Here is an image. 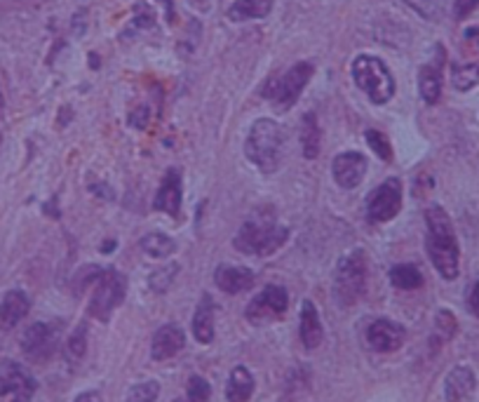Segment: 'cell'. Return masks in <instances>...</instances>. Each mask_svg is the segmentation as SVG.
I'll list each match as a JSON object with an SVG mask.
<instances>
[{"mask_svg":"<svg viewBox=\"0 0 479 402\" xmlns=\"http://www.w3.org/2000/svg\"><path fill=\"white\" fill-rule=\"evenodd\" d=\"M477 5H479V0H456L454 17H456V20H466L467 14L473 13V10Z\"/></svg>","mask_w":479,"mask_h":402,"instance_id":"e575fe53","label":"cell"},{"mask_svg":"<svg viewBox=\"0 0 479 402\" xmlns=\"http://www.w3.org/2000/svg\"><path fill=\"white\" fill-rule=\"evenodd\" d=\"M193 334L200 344H212L214 339V302L210 295H202L193 315Z\"/></svg>","mask_w":479,"mask_h":402,"instance_id":"ffe728a7","label":"cell"},{"mask_svg":"<svg viewBox=\"0 0 479 402\" xmlns=\"http://www.w3.org/2000/svg\"><path fill=\"white\" fill-rule=\"evenodd\" d=\"M186 396L188 402H210V398H212V386L207 383V379L193 374V377L188 379Z\"/></svg>","mask_w":479,"mask_h":402,"instance_id":"f546056e","label":"cell"},{"mask_svg":"<svg viewBox=\"0 0 479 402\" xmlns=\"http://www.w3.org/2000/svg\"><path fill=\"white\" fill-rule=\"evenodd\" d=\"M289 238V228L278 227L275 221H244L237 231L233 245L249 257H268L280 250Z\"/></svg>","mask_w":479,"mask_h":402,"instance_id":"277c9868","label":"cell"},{"mask_svg":"<svg viewBox=\"0 0 479 402\" xmlns=\"http://www.w3.org/2000/svg\"><path fill=\"white\" fill-rule=\"evenodd\" d=\"M186 344V334L179 325L169 322V325H162L160 329L153 337V344H150V355L153 360H169L175 358L176 353L184 348Z\"/></svg>","mask_w":479,"mask_h":402,"instance_id":"9a60e30c","label":"cell"},{"mask_svg":"<svg viewBox=\"0 0 479 402\" xmlns=\"http://www.w3.org/2000/svg\"><path fill=\"white\" fill-rule=\"evenodd\" d=\"M425 227H428L425 250L430 254V261L444 280H456L461 252H458V240H456L454 224L449 219L447 210L440 205H430L425 210Z\"/></svg>","mask_w":479,"mask_h":402,"instance_id":"6da1fadb","label":"cell"},{"mask_svg":"<svg viewBox=\"0 0 479 402\" xmlns=\"http://www.w3.org/2000/svg\"><path fill=\"white\" fill-rule=\"evenodd\" d=\"M85 351H88V325L81 322L75 327V332L69 337V344H66V358L78 363V360L85 358Z\"/></svg>","mask_w":479,"mask_h":402,"instance_id":"83f0119b","label":"cell"},{"mask_svg":"<svg viewBox=\"0 0 479 402\" xmlns=\"http://www.w3.org/2000/svg\"><path fill=\"white\" fill-rule=\"evenodd\" d=\"M36 389V379L29 374L24 364L0 360V400L10 398V402H31Z\"/></svg>","mask_w":479,"mask_h":402,"instance_id":"9c48e42d","label":"cell"},{"mask_svg":"<svg viewBox=\"0 0 479 402\" xmlns=\"http://www.w3.org/2000/svg\"><path fill=\"white\" fill-rule=\"evenodd\" d=\"M353 81L357 88L373 101V104H386L395 95V78L388 66L379 57L360 55L353 62Z\"/></svg>","mask_w":479,"mask_h":402,"instance_id":"5b68a950","label":"cell"},{"mask_svg":"<svg viewBox=\"0 0 479 402\" xmlns=\"http://www.w3.org/2000/svg\"><path fill=\"white\" fill-rule=\"evenodd\" d=\"M139 245H141V250L153 259H165L176 250L175 240L169 238V235H165V233H158V231L143 235Z\"/></svg>","mask_w":479,"mask_h":402,"instance_id":"d4e9b609","label":"cell"},{"mask_svg":"<svg viewBox=\"0 0 479 402\" xmlns=\"http://www.w3.org/2000/svg\"><path fill=\"white\" fill-rule=\"evenodd\" d=\"M364 137H367L369 149H372V151L376 153L381 160H383V163H390L392 160L390 139H388L383 133H379V130H367V133H364Z\"/></svg>","mask_w":479,"mask_h":402,"instance_id":"f1b7e54d","label":"cell"},{"mask_svg":"<svg viewBox=\"0 0 479 402\" xmlns=\"http://www.w3.org/2000/svg\"><path fill=\"white\" fill-rule=\"evenodd\" d=\"M146 123H149V108L146 107H139L134 114L130 115V125L134 127H146Z\"/></svg>","mask_w":479,"mask_h":402,"instance_id":"d590c367","label":"cell"},{"mask_svg":"<svg viewBox=\"0 0 479 402\" xmlns=\"http://www.w3.org/2000/svg\"><path fill=\"white\" fill-rule=\"evenodd\" d=\"M299 337H301V344H304L308 351L318 348L324 339V329H322V322H320L318 308H315V304L312 302H308V299H305L304 306H301Z\"/></svg>","mask_w":479,"mask_h":402,"instance_id":"d6986e66","label":"cell"},{"mask_svg":"<svg viewBox=\"0 0 479 402\" xmlns=\"http://www.w3.org/2000/svg\"><path fill=\"white\" fill-rule=\"evenodd\" d=\"M113 247H115V240H111V243H104V245H101V252H107L108 254V250H113Z\"/></svg>","mask_w":479,"mask_h":402,"instance_id":"ab89813d","label":"cell"},{"mask_svg":"<svg viewBox=\"0 0 479 402\" xmlns=\"http://www.w3.org/2000/svg\"><path fill=\"white\" fill-rule=\"evenodd\" d=\"M405 5H409L416 14H421L423 20H437L440 17V0H402Z\"/></svg>","mask_w":479,"mask_h":402,"instance_id":"d6a6232c","label":"cell"},{"mask_svg":"<svg viewBox=\"0 0 479 402\" xmlns=\"http://www.w3.org/2000/svg\"><path fill=\"white\" fill-rule=\"evenodd\" d=\"M282 149H285V134L275 120L259 118L249 127L244 156L254 167H259L266 175H273L282 163Z\"/></svg>","mask_w":479,"mask_h":402,"instance_id":"7a4b0ae2","label":"cell"},{"mask_svg":"<svg viewBox=\"0 0 479 402\" xmlns=\"http://www.w3.org/2000/svg\"><path fill=\"white\" fill-rule=\"evenodd\" d=\"M466 40H467V43H473V45H477V47H479V26H473V29H467Z\"/></svg>","mask_w":479,"mask_h":402,"instance_id":"f35d334b","label":"cell"},{"mask_svg":"<svg viewBox=\"0 0 479 402\" xmlns=\"http://www.w3.org/2000/svg\"><path fill=\"white\" fill-rule=\"evenodd\" d=\"M153 208L158 212L172 214V217L181 214V172L176 167H169L162 176L160 191H158L156 201H153Z\"/></svg>","mask_w":479,"mask_h":402,"instance_id":"5bb4252c","label":"cell"},{"mask_svg":"<svg viewBox=\"0 0 479 402\" xmlns=\"http://www.w3.org/2000/svg\"><path fill=\"white\" fill-rule=\"evenodd\" d=\"M467 304H470V311H473V313L479 318V280L475 283V287H473V292H470V299H467Z\"/></svg>","mask_w":479,"mask_h":402,"instance_id":"8d00e7d4","label":"cell"},{"mask_svg":"<svg viewBox=\"0 0 479 402\" xmlns=\"http://www.w3.org/2000/svg\"><path fill=\"white\" fill-rule=\"evenodd\" d=\"M176 402H184V400H176Z\"/></svg>","mask_w":479,"mask_h":402,"instance_id":"b9f144b4","label":"cell"},{"mask_svg":"<svg viewBox=\"0 0 479 402\" xmlns=\"http://www.w3.org/2000/svg\"><path fill=\"white\" fill-rule=\"evenodd\" d=\"M127 295V278L115 269L101 270L94 280V295L90 302V315L101 322L111 321L113 311L123 304Z\"/></svg>","mask_w":479,"mask_h":402,"instance_id":"8992f818","label":"cell"},{"mask_svg":"<svg viewBox=\"0 0 479 402\" xmlns=\"http://www.w3.org/2000/svg\"><path fill=\"white\" fill-rule=\"evenodd\" d=\"M158 393H160L158 381L137 383V386H132V390L127 393V402H156Z\"/></svg>","mask_w":479,"mask_h":402,"instance_id":"4dcf8cb0","label":"cell"},{"mask_svg":"<svg viewBox=\"0 0 479 402\" xmlns=\"http://www.w3.org/2000/svg\"><path fill=\"white\" fill-rule=\"evenodd\" d=\"M390 283L398 289H418L423 285V276L414 264H398L390 269Z\"/></svg>","mask_w":479,"mask_h":402,"instance_id":"484cf974","label":"cell"},{"mask_svg":"<svg viewBox=\"0 0 479 402\" xmlns=\"http://www.w3.org/2000/svg\"><path fill=\"white\" fill-rule=\"evenodd\" d=\"M59 341V329L47 322H33L26 327L24 337H21V351L31 363H45L52 358V353Z\"/></svg>","mask_w":479,"mask_h":402,"instance_id":"8fae6325","label":"cell"},{"mask_svg":"<svg viewBox=\"0 0 479 402\" xmlns=\"http://www.w3.org/2000/svg\"><path fill=\"white\" fill-rule=\"evenodd\" d=\"M367 175V158L362 156L357 151H346L338 153L334 158V163H331V176H334V182L346 191L357 189Z\"/></svg>","mask_w":479,"mask_h":402,"instance_id":"7c38bea8","label":"cell"},{"mask_svg":"<svg viewBox=\"0 0 479 402\" xmlns=\"http://www.w3.org/2000/svg\"><path fill=\"white\" fill-rule=\"evenodd\" d=\"M176 273H179V264H169L165 266V269H158L156 273L150 276V287L156 289V292H167L172 280L176 278Z\"/></svg>","mask_w":479,"mask_h":402,"instance_id":"1f68e13d","label":"cell"},{"mask_svg":"<svg viewBox=\"0 0 479 402\" xmlns=\"http://www.w3.org/2000/svg\"><path fill=\"white\" fill-rule=\"evenodd\" d=\"M312 73H315V66H312L311 62L294 64L285 76L273 81L266 90H263V97L273 101L275 111H280V114L282 111H289V108L296 104V99L301 97V92L305 90V85H308V81L312 78Z\"/></svg>","mask_w":479,"mask_h":402,"instance_id":"52a82bcc","label":"cell"},{"mask_svg":"<svg viewBox=\"0 0 479 402\" xmlns=\"http://www.w3.org/2000/svg\"><path fill=\"white\" fill-rule=\"evenodd\" d=\"M451 82L456 90H473L479 85V64H456L451 69Z\"/></svg>","mask_w":479,"mask_h":402,"instance_id":"4316f807","label":"cell"},{"mask_svg":"<svg viewBox=\"0 0 479 402\" xmlns=\"http://www.w3.org/2000/svg\"><path fill=\"white\" fill-rule=\"evenodd\" d=\"M0 107H3V92H0Z\"/></svg>","mask_w":479,"mask_h":402,"instance_id":"60d3db41","label":"cell"},{"mask_svg":"<svg viewBox=\"0 0 479 402\" xmlns=\"http://www.w3.org/2000/svg\"><path fill=\"white\" fill-rule=\"evenodd\" d=\"M73 402H101V396L97 390H88V393H81Z\"/></svg>","mask_w":479,"mask_h":402,"instance_id":"74e56055","label":"cell"},{"mask_svg":"<svg viewBox=\"0 0 479 402\" xmlns=\"http://www.w3.org/2000/svg\"><path fill=\"white\" fill-rule=\"evenodd\" d=\"M402 210V182L398 176H390L369 193L367 198V217L373 224L395 219Z\"/></svg>","mask_w":479,"mask_h":402,"instance_id":"ba28073f","label":"cell"},{"mask_svg":"<svg viewBox=\"0 0 479 402\" xmlns=\"http://www.w3.org/2000/svg\"><path fill=\"white\" fill-rule=\"evenodd\" d=\"M287 306H289V295L287 289L280 285H268L263 287L261 295H256L247 306V321L254 322V325H261V322H270L275 318H282L287 313Z\"/></svg>","mask_w":479,"mask_h":402,"instance_id":"30bf717a","label":"cell"},{"mask_svg":"<svg viewBox=\"0 0 479 402\" xmlns=\"http://www.w3.org/2000/svg\"><path fill=\"white\" fill-rule=\"evenodd\" d=\"M435 325H437V332L442 334L444 341H449L456 334V318L451 311H440L435 318Z\"/></svg>","mask_w":479,"mask_h":402,"instance_id":"836d02e7","label":"cell"},{"mask_svg":"<svg viewBox=\"0 0 479 402\" xmlns=\"http://www.w3.org/2000/svg\"><path fill=\"white\" fill-rule=\"evenodd\" d=\"M320 137H322V133H320L315 114H305L304 120H301V146H304V156L308 158V160L318 158Z\"/></svg>","mask_w":479,"mask_h":402,"instance_id":"cb8c5ba5","label":"cell"},{"mask_svg":"<svg viewBox=\"0 0 479 402\" xmlns=\"http://www.w3.org/2000/svg\"><path fill=\"white\" fill-rule=\"evenodd\" d=\"M273 10V0H235L228 7V20L231 21H249L263 20Z\"/></svg>","mask_w":479,"mask_h":402,"instance_id":"7402d4cb","label":"cell"},{"mask_svg":"<svg viewBox=\"0 0 479 402\" xmlns=\"http://www.w3.org/2000/svg\"><path fill=\"white\" fill-rule=\"evenodd\" d=\"M254 393V377L247 367H235L231 372L228 386H226V398L228 402H247Z\"/></svg>","mask_w":479,"mask_h":402,"instance_id":"603a6c76","label":"cell"},{"mask_svg":"<svg viewBox=\"0 0 479 402\" xmlns=\"http://www.w3.org/2000/svg\"><path fill=\"white\" fill-rule=\"evenodd\" d=\"M29 308H31V299L21 289H10L3 302H0V325L10 329V327L19 325L29 315Z\"/></svg>","mask_w":479,"mask_h":402,"instance_id":"ac0fdd59","label":"cell"},{"mask_svg":"<svg viewBox=\"0 0 479 402\" xmlns=\"http://www.w3.org/2000/svg\"><path fill=\"white\" fill-rule=\"evenodd\" d=\"M418 92L425 104H437L442 97V66L440 64H425L418 71Z\"/></svg>","mask_w":479,"mask_h":402,"instance_id":"44dd1931","label":"cell"},{"mask_svg":"<svg viewBox=\"0 0 479 402\" xmlns=\"http://www.w3.org/2000/svg\"><path fill=\"white\" fill-rule=\"evenodd\" d=\"M369 259L364 250H353L338 261L334 273V299L338 306H355L367 289Z\"/></svg>","mask_w":479,"mask_h":402,"instance_id":"3957f363","label":"cell"},{"mask_svg":"<svg viewBox=\"0 0 479 402\" xmlns=\"http://www.w3.org/2000/svg\"><path fill=\"white\" fill-rule=\"evenodd\" d=\"M406 339V329L399 322L379 318L373 321L367 329V341L376 353H392L402 348Z\"/></svg>","mask_w":479,"mask_h":402,"instance_id":"4fadbf2b","label":"cell"},{"mask_svg":"<svg viewBox=\"0 0 479 402\" xmlns=\"http://www.w3.org/2000/svg\"><path fill=\"white\" fill-rule=\"evenodd\" d=\"M475 372L470 367H454V370L447 374V381H444V398L447 402H463L475 393Z\"/></svg>","mask_w":479,"mask_h":402,"instance_id":"e0dca14e","label":"cell"},{"mask_svg":"<svg viewBox=\"0 0 479 402\" xmlns=\"http://www.w3.org/2000/svg\"><path fill=\"white\" fill-rule=\"evenodd\" d=\"M256 276L254 270L244 269V266H218L214 273V283L218 289H224L226 295H240L244 289H252Z\"/></svg>","mask_w":479,"mask_h":402,"instance_id":"2e32d148","label":"cell"}]
</instances>
